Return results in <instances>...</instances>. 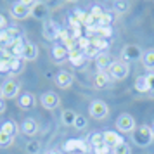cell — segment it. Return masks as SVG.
Wrapping results in <instances>:
<instances>
[{
  "instance_id": "cell-1",
  "label": "cell",
  "mask_w": 154,
  "mask_h": 154,
  "mask_svg": "<svg viewBox=\"0 0 154 154\" xmlns=\"http://www.w3.org/2000/svg\"><path fill=\"white\" fill-rule=\"evenodd\" d=\"M152 139H154L152 130H151V126H147V125H140L139 128H135L132 132V142L137 147H147Z\"/></svg>"
},
{
  "instance_id": "cell-2",
  "label": "cell",
  "mask_w": 154,
  "mask_h": 154,
  "mask_svg": "<svg viewBox=\"0 0 154 154\" xmlns=\"http://www.w3.org/2000/svg\"><path fill=\"white\" fill-rule=\"evenodd\" d=\"M88 114H90L94 119H106L107 118V114H109V106L106 104L104 100H100V99H95V100H92L90 106H88Z\"/></svg>"
},
{
  "instance_id": "cell-3",
  "label": "cell",
  "mask_w": 154,
  "mask_h": 154,
  "mask_svg": "<svg viewBox=\"0 0 154 154\" xmlns=\"http://www.w3.org/2000/svg\"><path fill=\"white\" fill-rule=\"evenodd\" d=\"M128 73H130V66H128V63H125V61H114L112 66L109 68V71H107L109 78H111V80H116V82L125 80V78L128 76Z\"/></svg>"
},
{
  "instance_id": "cell-4",
  "label": "cell",
  "mask_w": 154,
  "mask_h": 154,
  "mask_svg": "<svg viewBox=\"0 0 154 154\" xmlns=\"http://www.w3.org/2000/svg\"><path fill=\"white\" fill-rule=\"evenodd\" d=\"M116 130L119 133H132L135 130V119H133L132 114H128V112H121L116 119Z\"/></svg>"
},
{
  "instance_id": "cell-5",
  "label": "cell",
  "mask_w": 154,
  "mask_h": 154,
  "mask_svg": "<svg viewBox=\"0 0 154 154\" xmlns=\"http://www.w3.org/2000/svg\"><path fill=\"white\" fill-rule=\"evenodd\" d=\"M35 2H16L11 7V16L14 19H26L28 16H31V7Z\"/></svg>"
},
{
  "instance_id": "cell-6",
  "label": "cell",
  "mask_w": 154,
  "mask_h": 154,
  "mask_svg": "<svg viewBox=\"0 0 154 154\" xmlns=\"http://www.w3.org/2000/svg\"><path fill=\"white\" fill-rule=\"evenodd\" d=\"M21 92V85L16 80H7L0 87V97L2 99H16Z\"/></svg>"
},
{
  "instance_id": "cell-7",
  "label": "cell",
  "mask_w": 154,
  "mask_h": 154,
  "mask_svg": "<svg viewBox=\"0 0 154 154\" xmlns=\"http://www.w3.org/2000/svg\"><path fill=\"white\" fill-rule=\"evenodd\" d=\"M144 50L140 49L139 45H126L125 49L121 50V59L128 63V61H142Z\"/></svg>"
},
{
  "instance_id": "cell-8",
  "label": "cell",
  "mask_w": 154,
  "mask_h": 154,
  "mask_svg": "<svg viewBox=\"0 0 154 154\" xmlns=\"http://www.w3.org/2000/svg\"><path fill=\"white\" fill-rule=\"evenodd\" d=\"M40 104L45 109L54 111V109H57L61 106V97L57 95L56 92H45V94H42V97H40Z\"/></svg>"
},
{
  "instance_id": "cell-9",
  "label": "cell",
  "mask_w": 154,
  "mask_h": 154,
  "mask_svg": "<svg viewBox=\"0 0 154 154\" xmlns=\"http://www.w3.org/2000/svg\"><path fill=\"white\" fill-rule=\"evenodd\" d=\"M59 31H61V28H59L54 21L47 19V21L43 23V38H45V40L54 42L56 38H59Z\"/></svg>"
},
{
  "instance_id": "cell-10",
  "label": "cell",
  "mask_w": 154,
  "mask_h": 154,
  "mask_svg": "<svg viewBox=\"0 0 154 154\" xmlns=\"http://www.w3.org/2000/svg\"><path fill=\"white\" fill-rule=\"evenodd\" d=\"M64 151L66 152H88V146L85 144L83 140H80V139H69L66 144H64Z\"/></svg>"
},
{
  "instance_id": "cell-11",
  "label": "cell",
  "mask_w": 154,
  "mask_h": 154,
  "mask_svg": "<svg viewBox=\"0 0 154 154\" xmlns=\"http://www.w3.org/2000/svg\"><path fill=\"white\" fill-rule=\"evenodd\" d=\"M73 82H75V76H73V73H69V71H59L56 76V85L59 87V88H64V90H68L71 85H73Z\"/></svg>"
},
{
  "instance_id": "cell-12",
  "label": "cell",
  "mask_w": 154,
  "mask_h": 154,
  "mask_svg": "<svg viewBox=\"0 0 154 154\" xmlns=\"http://www.w3.org/2000/svg\"><path fill=\"white\" fill-rule=\"evenodd\" d=\"M35 104H36V99L31 92H23L21 95L17 97V106H19L21 109H26V111H28V109H33Z\"/></svg>"
},
{
  "instance_id": "cell-13",
  "label": "cell",
  "mask_w": 154,
  "mask_h": 154,
  "mask_svg": "<svg viewBox=\"0 0 154 154\" xmlns=\"http://www.w3.org/2000/svg\"><path fill=\"white\" fill-rule=\"evenodd\" d=\"M68 59H69V63L73 64L75 68H83V66H87V57H85L83 50H80V49L69 52Z\"/></svg>"
},
{
  "instance_id": "cell-14",
  "label": "cell",
  "mask_w": 154,
  "mask_h": 154,
  "mask_svg": "<svg viewBox=\"0 0 154 154\" xmlns=\"http://www.w3.org/2000/svg\"><path fill=\"white\" fill-rule=\"evenodd\" d=\"M102 137H104V144L109 146V147H116V146H119V144H123V137H121L118 132L107 130V132L102 133Z\"/></svg>"
},
{
  "instance_id": "cell-15",
  "label": "cell",
  "mask_w": 154,
  "mask_h": 154,
  "mask_svg": "<svg viewBox=\"0 0 154 154\" xmlns=\"http://www.w3.org/2000/svg\"><path fill=\"white\" fill-rule=\"evenodd\" d=\"M19 130H21L24 135H28V137H33V135H36V132H38V123H36L35 119L26 118V119H24V121L21 123Z\"/></svg>"
},
{
  "instance_id": "cell-16",
  "label": "cell",
  "mask_w": 154,
  "mask_h": 154,
  "mask_svg": "<svg viewBox=\"0 0 154 154\" xmlns=\"http://www.w3.org/2000/svg\"><path fill=\"white\" fill-rule=\"evenodd\" d=\"M31 16L35 19H47L49 16V7L43 4V2H35L33 7H31Z\"/></svg>"
},
{
  "instance_id": "cell-17",
  "label": "cell",
  "mask_w": 154,
  "mask_h": 154,
  "mask_svg": "<svg viewBox=\"0 0 154 154\" xmlns=\"http://www.w3.org/2000/svg\"><path fill=\"white\" fill-rule=\"evenodd\" d=\"M112 57L109 56V54H106V52H100L97 56V59H95V64H97L99 71H109V68L112 66Z\"/></svg>"
},
{
  "instance_id": "cell-18",
  "label": "cell",
  "mask_w": 154,
  "mask_h": 154,
  "mask_svg": "<svg viewBox=\"0 0 154 154\" xmlns=\"http://www.w3.org/2000/svg\"><path fill=\"white\" fill-rule=\"evenodd\" d=\"M38 57V45L33 42L24 43V52H23V59L24 61H35Z\"/></svg>"
},
{
  "instance_id": "cell-19",
  "label": "cell",
  "mask_w": 154,
  "mask_h": 154,
  "mask_svg": "<svg viewBox=\"0 0 154 154\" xmlns=\"http://www.w3.org/2000/svg\"><path fill=\"white\" fill-rule=\"evenodd\" d=\"M109 75H107V71H97V75L94 76V87L95 88H106L107 85H109Z\"/></svg>"
},
{
  "instance_id": "cell-20",
  "label": "cell",
  "mask_w": 154,
  "mask_h": 154,
  "mask_svg": "<svg viewBox=\"0 0 154 154\" xmlns=\"http://www.w3.org/2000/svg\"><path fill=\"white\" fill-rule=\"evenodd\" d=\"M50 54H52V57H54V61H56V63H63L64 59L69 56V52L64 49L63 45H54L52 50H50Z\"/></svg>"
},
{
  "instance_id": "cell-21",
  "label": "cell",
  "mask_w": 154,
  "mask_h": 154,
  "mask_svg": "<svg viewBox=\"0 0 154 154\" xmlns=\"http://www.w3.org/2000/svg\"><path fill=\"white\" fill-rule=\"evenodd\" d=\"M76 112L73 111V109H64L61 112V121H63L64 126H73L75 125V119H76Z\"/></svg>"
},
{
  "instance_id": "cell-22",
  "label": "cell",
  "mask_w": 154,
  "mask_h": 154,
  "mask_svg": "<svg viewBox=\"0 0 154 154\" xmlns=\"http://www.w3.org/2000/svg\"><path fill=\"white\" fill-rule=\"evenodd\" d=\"M142 66H144L147 71L154 69V49L144 52V56H142Z\"/></svg>"
},
{
  "instance_id": "cell-23",
  "label": "cell",
  "mask_w": 154,
  "mask_h": 154,
  "mask_svg": "<svg viewBox=\"0 0 154 154\" xmlns=\"http://www.w3.org/2000/svg\"><path fill=\"white\" fill-rule=\"evenodd\" d=\"M23 69H24V59H12L11 61V66H9V73L14 76V75H19V73H23Z\"/></svg>"
},
{
  "instance_id": "cell-24",
  "label": "cell",
  "mask_w": 154,
  "mask_h": 154,
  "mask_svg": "<svg viewBox=\"0 0 154 154\" xmlns=\"http://www.w3.org/2000/svg\"><path fill=\"white\" fill-rule=\"evenodd\" d=\"M0 130H2L4 133H7V135H11V137H16V133H17L19 128H17V125H16L14 121H11V119H9V121H4V123H2Z\"/></svg>"
},
{
  "instance_id": "cell-25",
  "label": "cell",
  "mask_w": 154,
  "mask_h": 154,
  "mask_svg": "<svg viewBox=\"0 0 154 154\" xmlns=\"http://www.w3.org/2000/svg\"><path fill=\"white\" fill-rule=\"evenodd\" d=\"M135 90H137V92H140V94H146V92H151V88H149V85H147L146 76H137V80H135Z\"/></svg>"
},
{
  "instance_id": "cell-26",
  "label": "cell",
  "mask_w": 154,
  "mask_h": 154,
  "mask_svg": "<svg viewBox=\"0 0 154 154\" xmlns=\"http://www.w3.org/2000/svg\"><path fill=\"white\" fill-rule=\"evenodd\" d=\"M112 21H114V14L111 11H104V14L100 16V19H99V26H111Z\"/></svg>"
},
{
  "instance_id": "cell-27",
  "label": "cell",
  "mask_w": 154,
  "mask_h": 154,
  "mask_svg": "<svg viewBox=\"0 0 154 154\" xmlns=\"http://www.w3.org/2000/svg\"><path fill=\"white\" fill-rule=\"evenodd\" d=\"M5 33H7V36H9V43H12V42H16V40L23 38V36H21V29L16 28V26L7 28V29H5Z\"/></svg>"
},
{
  "instance_id": "cell-28",
  "label": "cell",
  "mask_w": 154,
  "mask_h": 154,
  "mask_svg": "<svg viewBox=\"0 0 154 154\" xmlns=\"http://www.w3.org/2000/svg\"><path fill=\"white\" fill-rule=\"evenodd\" d=\"M12 142H14V137H11L7 133H4L0 130V149H7V147L12 146Z\"/></svg>"
},
{
  "instance_id": "cell-29",
  "label": "cell",
  "mask_w": 154,
  "mask_h": 154,
  "mask_svg": "<svg viewBox=\"0 0 154 154\" xmlns=\"http://www.w3.org/2000/svg\"><path fill=\"white\" fill-rule=\"evenodd\" d=\"M83 54H85V57H87V59H97V56L100 54V50H99L94 43H90V45L83 50Z\"/></svg>"
},
{
  "instance_id": "cell-30",
  "label": "cell",
  "mask_w": 154,
  "mask_h": 154,
  "mask_svg": "<svg viewBox=\"0 0 154 154\" xmlns=\"http://www.w3.org/2000/svg\"><path fill=\"white\" fill-rule=\"evenodd\" d=\"M112 9H114L116 12H119V14L128 12V11H130V2H121V0H118V2L112 4Z\"/></svg>"
},
{
  "instance_id": "cell-31",
  "label": "cell",
  "mask_w": 154,
  "mask_h": 154,
  "mask_svg": "<svg viewBox=\"0 0 154 154\" xmlns=\"http://www.w3.org/2000/svg\"><path fill=\"white\" fill-rule=\"evenodd\" d=\"M92 43H94V45H95L99 50L109 49V40H106V38H100V36H95V38H92Z\"/></svg>"
},
{
  "instance_id": "cell-32",
  "label": "cell",
  "mask_w": 154,
  "mask_h": 154,
  "mask_svg": "<svg viewBox=\"0 0 154 154\" xmlns=\"http://www.w3.org/2000/svg\"><path fill=\"white\" fill-rule=\"evenodd\" d=\"M97 36L109 40V38L112 36V28H111V26H99V28H97Z\"/></svg>"
},
{
  "instance_id": "cell-33",
  "label": "cell",
  "mask_w": 154,
  "mask_h": 154,
  "mask_svg": "<svg viewBox=\"0 0 154 154\" xmlns=\"http://www.w3.org/2000/svg\"><path fill=\"white\" fill-rule=\"evenodd\" d=\"M87 125H88V119L85 118L83 114H78L76 116V119H75V128H76V130H85V128H87Z\"/></svg>"
},
{
  "instance_id": "cell-34",
  "label": "cell",
  "mask_w": 154,
  "mask_h": 154,
  "mask_svg": "<svg viewBox=\"0 0 154 154\" xmlns=\"http://www.w3.org/2000/svg\"><path fill=\"white\" fill-rule=\"evenodd\" d=\"M112 154H132V147L123 142V144H119V146L112 147Z\"/></svg>"
},
{
  "instance_id": "cell-35",
  "label": "cell",
  "mask_w": 154,
  "mask_h": 154,
  "mask_svg": "<svg viewBox=\"0 0 154 154\" xmlns=\"http://www.w3.org/2000/svg\"><path fill=\"white\" fill-rule=\"evenodd\" d=\"M102 142H104V137H102V133L95 132V133H92V135H90V146H92V147L99 146V144H102Z\"/></svg>"
},
{
  "instance_id": "cell-36",
  "label": "cell",
  "mask_w": 154,
  "mask_h": 154,
  "mask_svg": "<svg viewBox=\"0 0 154 154\" xmlns=\"http://www.w3.org/2000/svg\"><path fill=\"white\" fill-rule=\"evenodd\" d=\"M87 12L85 11H82V9H75V19H76L80 24H85V21H87Z\"/></svg>"
},
{
  "instance_id": "cell-37",
  "label": "cell",
  "mask_w": 154,
  "mask_h": 154,
  "mask_svg": "<svg viewBox=\"0 0 154 154\" xmlns=\"http://www.w3.org/2000/svg\"><path fill=\"white\" fill-rule=\"evenodd\" d=\"M92 149H94V152H95V154H109V149H111V147L106 146L104 142H102V144H99V146L92 147Z\"/></svg>"
},
{
  "instance_id": "cell-38",
  "label": "cell",
  "mask_w": 154,
  "mask_h": 154,
  "mask_svg": "<svg viewBox=\"0 0 154 154\" xmlns=\"http://www.w3.org/2000/svg\"><path fill=\"white\" fill-rule=\"evenodd\" d=\"M90 43H92V40H90V38H87V36H80V38H78V49H80V50H85V49H87V47H88V45H90Z\"/></svg>"
},
{
  "instance_id": "cell-39",
  "label": "cell",
  "mask_w": 154,
  "mask_h": 154,
  "mask_svg": "<svg viewBox=\"0 0 154 154\" xmlns=\"http://www.w3.org/2000/svg\"><path fill=\"white\" fill-rule=\"evenodd\" d=\"M90 16H94L95 19H100V16L104 14V11H102V7L100 5H92V9H90V12H88Z\"/></svg>"
},
{
  "instance_id": "cell-40",
  "label": "cell",
  "mask_w": 154,
  "mask_h": 154,
  "mask_svg": "<svg viewBox=\"0 0 154 154\" xmlns=\"http://www.w3.org/2000/svg\"><path fill=\"white\" fill-rule=\"evenodd\" d=\"M38 151H40V144L38 142H29V144H26V152L36 154Z\"/></svg>"
},
{
  "instance_id": "cell-41",
  "label": "cell",
  "mask_w": 154,
  "mask_h": 154,
  "mask_svg": "<svg viewBox=\"0 0 154 154\" xmlns=\"http://www.w3.org/2000/svg\"><path fill=\"white\" fill-rule=\"evenodd\" d=\"M9 66H11V63H9V61L0 59V73H9Z\"/></svg>"
},
{
  "instance_id": "cell-42",
  "label": "cell",
  "mask_w": 154,
  "mask_h": 154,
  "mask_svg": "<svg viewBox=\"0 0 154 154\" xmlns=\"http://www.w3.org/2000/svg\"><path fill=\"white\" fill-rule=\"evenodd\" d=\"M9 43V36H7V33H5V29L4 31H0V45L4 47V45H7Z\"/></svg>"
},
{
  "instance_id": "cell-43",
  "label": "cell",
  "mask_w": 154,
  "mask_h": 154,
  "mask_svg": "<svg viewBox=\"0 0 154 154\" xmlns=\"http://www.w3.org/2000/svg\"><path fill=\"white\" fill-rule=\"evenodd\" d=\"M146 80H147L149 88H151V90H154V73H149V75H146Z\"/></svg>"
},
{
  "instance_id": "cell-44",
  "label": "cell",
  "mask_w": 154,
  "mask_h": 154,
  "mask_svg": "<svg viewBox=\"0 0 154 154\" xmlns=\"http://www.w3.org/2000/svg\"><path fill=\"white\" fill-rule=\"evenodd\" d=\"M7 24H9V21L5 19V16H4V14H0V31L7 29Z\"/></svg>"
},
{
  "instance_id": "cell-45",
  "label": "cell",
  "mask_w": 154,
  "mask_h": 154,
  "mask_svg": "<svg viewBox=\"0 0 154 154\" xmlns=\"http://www.w3.org/2000/svg\"><path fill=\"white\" fill-rule=\"evenodd\" d=\"M5 111V102H4V99L0 97V112H4Z\"/></svg>"
},
{
  "instance_id": "cell-46",
  "label": "cell",
  "mask_w": 154,
  "mask_h": 154,
  "mask_svg": "<svg viewBox=\"0 0 154 154\" xmlns=\"http://www.w3.org/2000/svg\"><path fill=\"white\" fill-rule=\"evenodd\" d=\"M45 154H63L61 151H57V149H50V151H47Z\"/></svg>"
},
{
  "instance_id": "cell-47",
  "label": "cell",
  "mask_w": 154,
  "mask_h": 154,
  "mask_svg": "<svg viewBox=\"0 0 154 154\" xmlns=\"http://www.w3.org/2000/svg\"><path fill=\"white\" fill-rule=\"evenodd\" d=\"M151 99L154 100V90H151Z\"/></svg>"
},
{
  "instance_id": "cell-48",
  "label": "cell",
  "mask_w": 154,
  "mask_h": 154,
  "mask_svg": "<svg viewBox=\"0 0 154 154\" xmlns=\"http://www.w3.org/2000/svg\"><path fill=\"white\" fill-rule=\"evenodd\" d=\"M151 130H152V137H154V123H152V126H151Z\"/></svg>"
},
{
  "instance_id": "cell-49",
  "label": "cell",
  "mask_w": 154,
  "mask_h": 154,
  "mask_svg": "<svg viewBox=\"0 0 154 154\" xmlns=\"http://www.w3.org/2000/svg\"><path fill=\"white\" fill-rule=\"evenodd\" d=\"M0 49H2V45H0Z\"/></svg>"
}]
</instances>
